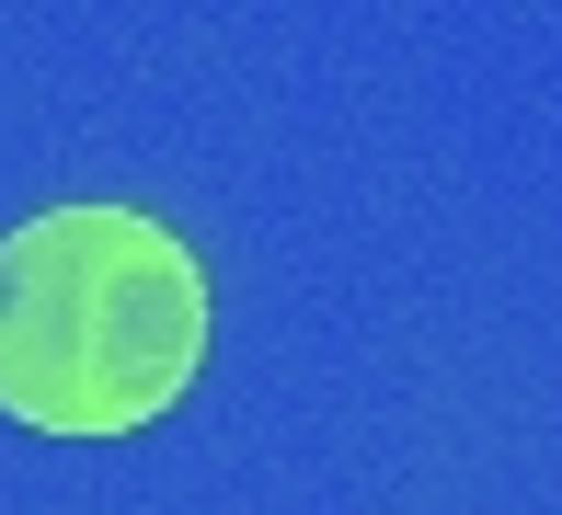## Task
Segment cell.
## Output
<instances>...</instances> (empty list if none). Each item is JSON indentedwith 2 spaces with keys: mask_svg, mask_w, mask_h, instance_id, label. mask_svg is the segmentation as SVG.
Segmentation results:
<instances>
[{
  "mask_svg": "<svg viewBox=\"0 0 562 515\" xmlns=\"http://www.w3.org/2000/svg\"><path fill=\"white\" fill-rule=\"evenodd\" d=\"M207 367V264L149 206H46L0 241V412L126 435Z\"/></svg>",
  "mask_w": 562,
  "mask_h": 515,
  "instance_id": "obj_1",
  "label": "cell"
}]
</instances>
